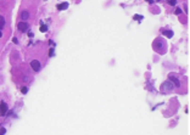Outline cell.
Wrapping results in <instances>:
<instances>
[{
  "label": "cell",
  "instance_id": "8fae6325",
  "mask_svg": "<svg viewBox=\"0 0 190 135\" xmlns=\"http://www.w3.org/2000/svg\"><path fill=\"white\" fill-rule=\"evenodd\" d=\"M46 31H48V27H46L45 24L41 23V26H40V32H41V33H44V32H46Z\"/></svg>",
  "mask_w": 190,
  "mask_h": 135
},
{
  "label": "cell",
  "instance_id": "7c38bea8",
  "mask_svg": "<svg viewBox=\"0 0 190 135\" xmlns=\"http://www.w3.org/2000/svg\"><path fill=\"white\" fill-rule=\"evenodd\" d=\"M133 18L137 20V21H140V20H143L144 17H143V16H140V15H134V16H133Z\"/></svg>",
  "mask_w": 190,
  "mask_h": 135
},
{
  "label": "cell",
  "instance_id": "52a82bcc",
  "mask_svg": "<svg viewBox=\"0 0 190 135\" xmlns=\"http://www.w3.org/2000/svg\"><path fill=\"white\" fill-rule=\"evenodd\" d=\"M68 8V3H62L57 5V10H66Z\"/></svg>",
  "mask_w": 190,
  "mask_h": 135
},
{
  "label": "cell",
  "instance_id": "30bf717a",
  "mask_svg": "<svg viewBox=\"0 0 190 135\" xmlns=\"http://www.w3.org/2000/svg\"><path fill=\"white\" fill-rule=\"evenodd\" d=\"M28 16H29V13H28L27 11H23L22 12V15H21V17H22V20H27Z\"/></svg>",
  "mask_w": 190,
  "mask_h": 135
},
{
  "label": "cell",
  "instance_id": "8992f818",
  "mask_svg": "<svg viewBox=\"0 0 190 135\" xmlns=\"http://www.w3.org/2000/svg\"><path fill=\"white\" fill-rule=\"evenodd\" d=\"M6 112H8V105H6V102H1L0 103V115L1 116H5Z\"/></svg>",
  "mask_w": 190,
  "mask_h": 135
},
{
  "label": "cell",
  "instance_id": "d6986e66",
  "mask_svg": "<svg viewBox=\"0 0 190 135\" xmlns=\"http://www.w3.org/2000/svg\"><path fill=\"white\" fill-rule=\"evenodd\" d=\"M1 35H3V33H1V31H0V38H1Z\"/></svg>",
  "mask_w": 190,
  "mask_h": 135
},
{
  "label": "cell",
  "instance_id": "5b68a950",
  "mask_svg": "<svg viewBox=\"0 0 190 135\" xmlns=\"http://www.w3.org/2000/svg\"><path fill=\"white\" fill-rule=\"evenodd\" d=\"M31 67L33 68V71H36V72H39L40 71V62L38 60H33L31 62Z\"/></svg>",
  "mask_w": 190,
  "mask_h": 135
},
{
  "label": "cell",
  "instance_id": "277c9868",
  "mask_svg": "<svg viewBox=\"0 0 190 135\" xmlns=\"http://www.w3.org/2000/svg\"><path fill=\"white\" fill-rule=\"evenodd\" d=\"M168 79H170V82H172L173 83V85H174V87H180V82H179V79H178V78H177V75H175V74H170V75H168Z\"/></svg>",
  "mask_w": 190,
  "mask_h": 135
},
{
  "label": "cell",
  "instance_id": "5bb4252c",
  "mask_svg": "<svg viewBox=\"0 0 190 135\" xmlns=\"http://www.w3.org/2000/svg\"><path fill=\"white\" fill-rule=\"evenodd\" d=\"M54 51H55V49H54V48H51V49H50V51H49V56H50V57H51V56H54Z\"/></svg>",
  "mask_w": 190,
  "mask_h": 135
},
{
  "label": "cell",
  "instance_id": "ac0fdd59",
  "mask_svg": "<svg viewBox=\"0 0 190 135\" xmlns=\"http://www.w3.org/2000/svg\"><path fill=\"white\" fill-rule=\"evenodd\" d=\"M146 1H147V3H152V0H146Z\"/></svg>",
  "mask_w": 190,
  "mask_h": 135
},
{
  "label": "cell",
  "instance_id": "7a4b0ae2",
  "mask_svg": "<svg viewBox=\"0 0 190 135\" xmlns=\"http://www.w3.org/2000/svg\"><path fill=\"white\" fill-rule=\"evenodd\" d=\"M155 44H158V46H156V45H154V49L156 50L158 54H165V49H166V43L165 41H162L160 38H157L156 40H155Z\"/></svg>",
  "mask_w": 190,
  "mask_h": 135
},
{
  "label": "cell",
  "instance_id": "6da1fadb",
  "mask_svg": "<svg viewBox=\"0 0 190 135\" xmlns=\"http://www.w3.org/2000/svg\"><path fill=\"white\" fill-rule=\"evenodd\" d=\"M173 89H174V85H173V83H172V82H170V80H167V82L162 83V85H161V88H160L161 93H163V94H168V93H171V91H172Z\"/></svg>",
  "mask_w": 190,
  "mask_h": 135
},
{
  "label": "cell",
  "instance_id": "3957f363",
  "mask_svg": "<svg viewBox=\"0 0 190 135\" xmlns=\"http://www.w3.org/2000/svg\"><path fill=\"white\" fill-rule=\"evenodd\" d=\"M17 28H18V31H20V32H27V31H28V28H29V24H28V23L26 22V21H22V22H18Z\"/></svg>",
  "mask_w": 190,
  "mask_h": 135
},
{
  "label": "cell",
  "instance_id": "9a60e30c",
  "mask_svg": "<svg viewBox=\"0 0 190 135\" xmlns=\"http://www.w3.org/2000/svg\"><path fill=\"white\" fill-rule=\"evenodd\" d=\"M175 3H177V0H168V4H170V5H175Z\"/></svg>",
  "mask_w": 190,
  "mask_h": 135
},
{
  "label": "cell",
  "instance_id": "e0dca14e",
  "mask_svg": "<svg viewBox=\"0 0 190 135\" xmlns=\"http://www.w3.org/2000/svg\"><path fill=\"white\" fill-rule=\"evenodd\" d=\"M21 91H22V94H26L27 91H28V89L27 88H22V90H21Z\"/></svg>",
  "mask_w": 190,
  "mask_h": 135
},
{
  "label": "cell",
  "instance_id": "2e32d148",
  "mask_svg": "<svg viewBox=\"0 0 190 135\" xmlns=\"http://www.w3.org/2000/svg\"><path fill=\"white\" fill-rule=\"evenodd\" d=\"M180 13H182V9L177 8V9H175V15H180Z\"/></svg>",
  "mask_w": 190,
  "mask_h": 135
},
{
  "label": "cell",
  "instance_id": "9c48e42d",
  "mask_svg": "<svg viewBox=\"0 0 190 135\" xmlns=\"http://www.w3.org/2000/svg\"><path fill=\"white\" fill-rule=\"evenodd\" d=\"M4 26H5V18L3 16H0V29L4 28Z\"/></svg>",
  "mask_w": 190,
  "mask_h": 135
},
{
  "label": "cell",
  "instance_id": "ba28073f",
  "mask_svg": "<svg viewBox=\"0 0 190 135\" xmlns=\"http://www.w3.org/2000/svg\"><path fill=\"white\" fill-rule=\"evenodd\" d=\"M162 34L166 35L167 38H172V37H173V32H172V31H163Z\"/></svg>",
  "mask_w": 190,
  "mask_h": 135
},
{
  "label": "cell",
  "instance_id": "4fadbf2b",
  "mask_svg": "<svg viewBox=\"0 0 190 135\" xmlns=\"http://www.w3.org/2000/svg\"><path fill=\"white\" fill-rule=\"evenodd\" d=\"M5 133H6V129L4 127H1V128H0V135H4Z\"/></svg>",
  "mask_w": 190,
  "mask_h": 135
}]
</instances>
